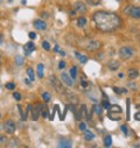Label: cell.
I'll use <instances>...</instances> for the list:
<instances>
[{
  "label": "cell",
  "mask_w": 140,
  "mask_h": 148,
  "mask_svg": "<svg viewBox=\"0 0 140 148\" xmlns=\"http://www.w3.org/2000/svg\"><path fill=\"white\" fill-rule=\"evenodd\" d=\"M0 118H1V113H0Z\"/></svg>",
  "instance_id": "51"
},
{
  "label": "cell",
  "mask_w": 140,
  "mask_h": 148,
  "mask_svg": "<svg viewBox=\"0 0 140 148\" xmlns=\"http://www.w3.org/2000/svg\"><path fill=\"white\" fill-rule=\"evenodd\" d=\"M49 81L51 82V85L54 86V89H55L57 92H64V89H63V86H62V83H61L55 76H50Z\"/></svg>",
  "instance_id": "3"
},
{
  "label": "cell",
  "mask_w": 140,
  "mask_h": 148,
  "mask_svg": "<svg viewBox=\"0 0 140 148\" xmlns=\"http://www.w3.org/2000/svg\"><path fill=\"white\" fill-rule=\"evenodd\" d=\"M41 114H42V117H47L48 116V108H47V106H43V108H42V111H41Z\"/></svg>",
  "instance_id": "34"
},
{
  "label": "cell",
  "mask_w": 140,
  "mask_h": 148,
  "mask_svg": "<svg viewBox=\"0 0 140 148\" xmlns=\"http://www.w3.org/2000/svg\"><path fill=\"white\" fill-rule=\"evenodd\" d=\"M133 56V50L131 47H122L119 49V57L121 60H129Z\"/></svg>",
  "instance_id": "2"
},
{
  "label": "cell",
  "mask_w": 140,
  "mask_h": 148,
  "mask_svg": "<svg viewBox=\"0 0 140 148\" xmlns=\"http://www.w3.org/2000/svg\"><path fill=\"white\" fill-rule=\"evenodd\" d=\"M54 51H56V52H60V47H59L57 44L54 47Z\"/></svg>",
  "instance_id": "44"
},
{
  "label": "cell",
  "mask_w": 140,
  "mask_h": 148,
  "mask_svg": "<svg viewBox=\"0 0 140 148\" xmlns=\"http://www.w3.org/2000/svg\"><path fill=\"white\" fill-rule=\"evenodd\" d=\"M102 106L104 107V108H110V103H109V100H106V99H104L103 102H102Z\"/></svg>",
  "instance_id": "28"
},
{
  "label": "cell",
  "mask_w": 140,
  "mask_h": 148,
  "mask_svg": "<svg viewBox=\"0 0 140 148\" xmlns=\"http://www.w3.org/2000/svg\"><path fill=\"white\" fill-rule=\"evenodd\" d=\"M119 65H120V64H119V62H117V61H114V60L109 62V69H110V70H112V71L117 70V69L119 68Z\"/></svg>",
  "instance_id": "14"
},
{
  "label": "cell",
  "mask_w": 140,
  "mask_h": 148,
  "mask_svg": "<svg viewBox=\"0 0 140 148\" xmlns=\"http://www.w3.org/2000/svg\"><path fill=\"white\" fill-rule=\"evenodd\" d=\"M8 90H14L15 89V84L13 83V82H8V83H6V85H5Z\"/></svg>",
  "instance_id": "30"
},
{
  "label": "cell",
  "mask_w": 140,
  "mask_h": 148,
  "mask_svg": "<svg viewBox=\"0 0 140 148\" xmlns=\"http://www.w3.org/2000/svg\"><path fill=\"white\" fill-rule=\"evenodd\" d=\"M79 129H81V131H85V129H86V127H85V124L84 122H82V124H79Z\"/></svg>",
  "instance_id": "40"
},
{
  "label": "cell",
  "mask_w": 140,
  "mask_h": 148,
  "mask_svg": "<svg viewBox=\"0 0 140 148\" xmlns=\"http://www.w3.org/2000/svg\"><path fill=\"white\" fill-rule=\"evenodd\" d=\"M94 111H95V113H96L97 116H100V114H102V107H100V105L96 104V105L94 106Z\"/></svg>",
  "instance_id": "25"
},
{
  "label": "cell",
  "mask_w": 140,
  "mask_h": 148,
  "mask_svg": "<svg viewBox=\"0 0 140 148\" xmlns=\"http://www.w3.org/2000/svg\"><path fill=\"white\" fill-rule=\"evenodd\" d=\"M13 97H14V99H16V100H20V99H21V96H20L19 92H14Z\"/></svg>",
  "instance_id": "37"
},
{
  "label": "cell",
  "mask_w": 140,
  "mask_h": 148,
  "mask_svg": "<svg viewBox=\"0 0 140 148\" xmlns=\"http://www.w3.org/2000/svg\"><path fill=\"white\" fill-rule=\"evenodd\" d=\"M0 42H1V36H0Z\"/></svg>",
  "instance_id": "50"
},
{
  "label": "cell",
  "mask_w": 140,
  "mask_h": 148,
  "mask_svg": "<svg viewBox=\"0 0 140 148\" xmlns=\"http://www.w3.org/2000/svg\"><path fill=\"white\" fill-rule=\"evenodd\" d=\"M42 47H43L44 50H50V44H49L47 41H43V42H42Z\"/></svg>",
  "instance_id": "35"
},
{
  "label": "cell",
  "mask_w": 140,
  "mask_h": 148,
  "mask_svg": "<svg viewBox=\"0 0 140 148\" xmlns=\"http://www.w3.org/2000/svg\"><path fill=\"white\" fill-rule=\"evenodd\" d=\"M130 15L134 19H140V7H133L132 6V9L130 12Z\"/></svg>",
  "instance_id": "12"
},
{
  "label": "cell",
  "mask_w": 140,
  "mask_h": 148,
  "mask_svg": "<svg viewBox=\"0 0 140 148\" xmlns=\"http://www.w3.org/2000/svg\"><path fill=\"white\" fill-rule=\"evenodd\" d=\"M111 143H112V138L110 135H106V137H105V139H104V146L105 147H110Z\"/></svg>",
  "instance_id": "21"
},
{
  "label": "cell",
  "mask_w": 140,
  "mask_h": 148,
  "mask_svg": "<svg viewBox=\"0 0 140 148\" xmlns=\"http://www.w3.org/2000/svg\"><path fill=\"white\" fill-rule=\"evenodd\" d=\"M99 47H100V42H98V41H90L89 43H88L85 49L88 51H96V50L99 49Z\"/></svg>",
  "instance_id": "5"
},
{
  "label": "cell",
  "mask_w": 140,
  "mask_h": 148,
  "mask_svg": "<svg viewBox=\"0 0 140 148\" xmlns=\"http://www.w3.org/2000/svg\"><path fill=\"white\" fill-rule=\"evenodd\" d=\"M0 68H1V63H0Z\"/></svg>",
  "instance_id": "52"
},
{
  "label": "cell",
  "mask_w": 140,
  "mask_h": 148,
  "mask_svg": "<svg viewBox=\"0 0 140 148\" xmlns=\"http://www.w3.org/2000/svg\"><path fill=\"white\" fill-rule=\"evenodd\" d=\"M64 68H65V62L64 61H61L59 63V69H64Z\"/></svg>",
  "instance_id": "38"
},
{
  "label": "cell",
  "mask_w": 140,
  "mask_h": 148,
  "mask_svg": "<svg viewBox=\"0 0 140 148\" xmlns=\"http://www.w3.org/2000/svg\"><path fill=\"white\" fill-rule=\"evenodd\" d=\"M75 55H76V57L79 60L81 63H86V62H88V57L85 56V55H82V54H79L78 51H76Z\"/></svg>",
  "instance_id": "16"
},
{
  "label": "cell",
  "mask_w": 140,
  "mask_h": 148,
  "mask_svg": "<svg viewBox=\"0 0 140 148\" xmlns=\"http://www.w3.org/2000/svg\"><path fill=\"white\" fill-rule=\"evenodd\" d=\"M118 77H119V78H122V77H124V73H119Z\"/></svg>",
  "instance_id": "46"
},
{
  "label": "cell",
  "mask_w": 140,
  "mask_h": 148,
  "mask_svg": "<svg viewBox=\"0 0 140 148\" xmlns=\"http://www.w3.org/2000/svg\"><path fill=\"white\" fill-rule=\"evenodd\" d=\"M137 108H138V110L140 111V104H139V105H137Z\"/></svg>",
  "instance_id": "49"
},
{
  "label": "cell",
  "mask_w": 140,
  "mask_h": 148,
  "mask_svg": "<svg viewBox=\"0 0 140 148\" xmlns=\"http://www.w3.org/2000/svg\"><path fill=\"white\" fill-rule=\"evenodd\" d=\"M74 7H75V11L78 12V13L84 14V13L86 12V6H85L83 3H76V4L74 5Z\"/></svg>",
  "instance_id": "10"
},
{
  "label": "cell",
  "mask_w": 140,
  "mask_h": 148,
  "mask_svg": "<svg viewBox=\"0 0 140 148\" xmlns=\"http://www.w3.org/2000/svg\"><path fill=\"white\" fill-rule=\"evenodd\" d=\"M34 27L39 30H46L47 29V24L43 20H35L34 21Z\"/></svg>",
  "instance_id": "9"
},
{
  "label": "cell",
  "mask_w": 140,
  "mask_h": 148,
  "mask_svg": "<svg viewBox=\"0 0 140 148\" xmlns=\"http://www.w3.org/2000/svg\"><path fill=\"white\" fill-rule=\"evenodd\" d=\"M64 92H65L67 98H68V100L70 102V104L74 105V106L78 104V99H77V97L75 96V94H73V92H68V91H64Z\"/></svg>",
  "instance_id": "8"
},
{
  "label": "cell",
  "mask_w": 140,
  "mask_h": 148,
  "mask_svg": "<svg viewBox=\"0 0 140 148\" xmlns=\"http://www.w3.org/2000/svg\"><path fill=\"white\" fill-rule=\"evenodd\" d=\"M4 129L7 134H13L15 132V124L12 120H6L4 124Z\"/></svg>",
  "instance_id": "4"
},
{
  "label": "cell",
  "mask_w": 140,
  "mask_h": 148,
  "mask_svg": "<svg viewBox=\"0 0 140 148\" xmlns=\"http://www.w3.org/2000/svg\"><path fill=\"white\" fill-rule=\"evenodd\" d=\"M42 98H43L44 102H49L50 100V95L48 94V92H43V94H42Z\"/></svg>",
  "instance_id": "29"
},
{
  "label": "cell",
  "mask_w": 140,
  "mask_h": 148,
  "mask_svg": "<svg viewBox=\"0 0 140 148\" xmlns=\"http://www.w3.org/2000/svg\"><path fill=\"white\" fill-rule=\"evenodd\" d=\"M24 62H25V60H24L22 56H16V57H15V63H16V65L21 67V65L24 64Z\"/></svg>",
  "instance_id": "23"
},
{
  "label": "cell",
  "mask_w": 140,
  "mask_h": 148,
  "mask_svg": "<svg viewBox=\"0 0 140 148\" xmlns=\"http://www.w3.org/2000/svg\"><path fill=\"white\" fill-rule=\"evenodd\" d=\"M27 75H28V78H29L30 81H33V82H34V79H35V75H34V71H33V69H32V68H28V69H27Z\"/></svg>",
  "instance_id": "22"
},
{
  "label": "cell",
  "mask_w": 140,
  "mask_h": 148,
  "mask_svg": "<svg viewBox=\"0 0 140 148\" xmlns=\"http://www.w3.org/2000/svg\"><path fill=\"white\" fill-rule=\"evenodd\" d=\"M120 129H121V131H122V133H124L125 135H129V128L126 127V125H121Z\"/></svg>",
  "instance_id": "31"
},
{
  "label": "cell",
  "mask_w": 140,
  "mask_h": 148,
  "mask_svg": "<svg viewBox=\"0 0 140 148\" xmlns=\"http://www.w3.org/2000/svg\"><path fill=\"white\" fill-rule=\"evenodd\" d=\"M24 49L27 51V54H29V52H32V51L35 50V44H34L33 42H27V43L25 44Z\"/></svg>",
  "instance_id": "13"
},
{
  "label": "cell",
  "mask_w": 140,
  "mask_h": 148,
  "mask_svg": "<svg viewBox=\"0 0 140 148\" xmlns=\"http://www.w3.org/2000/svg\"><path fill=\"white\" fill-rule=\"evenodd\" d=\"M42 108H43L42 104L39 103V104L36 105V107L33 110V120H38V119H39V117L41 116V111H42Z\"/></svg>",
  "instance_id": "7"
},
{
  "label": "cell",
  "mask_w": 140,
  "mask_h": 148,
  "mask_svg": "<svg viewBox=\"0 0 140 148\" xmlns=\"http://www.w3.org/2000/svg\"><path fill=\"white\" fill-rule=\"evenodd\" d=\"M86 1H88V4L95 6V5H98L100 3V0H86Z\"/></svg>",
  "instance_id": "33"
},
{
  "label": "cell",
  "mask_w": 140,
  "mask_h": 148,
  "mask_svg": "<svg viewBox=\"0 0 140 148\" xmlns=\"http://www.w3.org/2000/svg\"><path fill=\"white\" fill-rule=\"evenodd\" d=\"M69 75H70V77H71L73 79H75L77 77V68L73 67L71 69H70V71H69Z\"/></svg>",
  "instance_id": "19"
},
{
  "label": "cell",
  "mask_w": 140,
  "mask_h": 148,
  "mask_svg": "<svg viewBox=\"0 0 140 148\" xmlns=\"http://www.w3.org/2000/svg\"><path fill=\"white\" fill-rule=\"evenodd\" d=\"M110 111H111V113H116V112L121 113V108H120V106H118V105H111V106H110Z\"/></svg>",
  "instance_id": "20"
},
{
  "label": "cell",
  "mask_w": 140,
  "mask_h": 148,
  "mask_svg": "<svg viewBox=\"0 0 140 148\" xmlns=\"http://www.w3.org/2000/svg\"><path fill=\"white\" fill-rule=\"evenodd\" d=\"M127 119H130V99H127Z\"/></svg>",
  "instance_id": "41"
},
{
  "label": "cell",
  "mask_w": 140,
  "mask_h": 148,
  "mask_svg": "<svg viewBox=\"0 0 140 148\" xmlns=\"http://www.w3.org/2000/svg\"><path fill=\"white\" fill-rule=\"evenodd\" d=\"M26 3H27L26 0H22V1H21V4H22V5H26Z\"/></svg>",
  "instance_id": "48"
},
{
  "label": "cell",
  "mask_w": 140,
  "mask_h": 148,
  "mask_svg": "<svg viewBox=\"0 0 140 148\" xmlns=\"http://www.w3.org/2000/svg\"><path fill=\"white\" fill-rule=\"evenodd\" d=\"M127 76H129L130 79H135V78L139 76V70H138V69H134V68L130 69V70L127 71Z\"/></svg>",
  "instance_id": "11"
},
{
  "label": "cell",
  "mask_w": 140,
  "mask_h": 148,
  "mask_svg": "<svg viewBox=\"0 0 140 148\" xmlns=\"http://www.w3.org/2000/svg\"><path fill=\"white\" fill-rule=\"evenodd\" d=\"M131 9H132V6H127V7H125V9H124V12H125V14H130V12H131Z\"/></svg>",
  "instance_id": "39"
},
{
  "label": "cell",
  "mask_w": 140,
  "mask_h": 148,
  "mask_svg": "<svg viewBox=\"0 0 140 148\" xmlns=\"http://www.w3.org/2000/svg\"><path fill=\"white\" fill-rule=\"evenodd\" d=\"M127 85H129V87H130L131 90H137V84H135V83H133V82H130Z\"/></svg>",
  "instance_id": "36"
},
{
  "label": "cell",
  "mask_w": 140,
  "mask_h": 148,
  "mask_svg": "<svg viewBox=\"0 0 140 148\" xmlns=\"http://www.w3.org/2000/svg\"><path fill=\"white\" fill-rule=\"evenodd\" d=\"M35 38H36V34H35V33H33V32H30L29 33V39H35Z\"/></svg>",
  "instance_id": "42"
},
{
  "label": "cell",
  "mask_w": 140,
  "mask_h": 148,
  "mask_svg": "<svg viewBox=\"0 0 140 148\" xmlns=\"http://www.w3.org/2000/svg\"><path fill=\"white\" fill-rule=\"evenodd\" d=\"M84 138H85V140L90 141V140H94V139H95V135H94L92 132H90V131H88V129H85V131H84Z\"/></svg>",
  "instance_id": "15"
},
{
  "label": "cell",
  "mask_w": 140,
  "mask_h": 148,
  "mask_svg": "<svg viewBox=\"0 0 140 148\" xmlns=\"http://www.w3.org/2000/svg\"><path fill=\"white\" fill-rule=\"evenodd\" d=\"M85 24H86L85 17H79V19H77V26L78 27H83V26H85Z\"/></svg>",
  "instance_id": "24"
},
{
  "label": "cell",
  "mask_w": 140,
  "mask_h": 148,
  "mask_svg": "<svg viewBox=\"0 0 140 148\" xmlns=\"http://www.w3.org/2000/svg\"><path fill=\"white\" fill-rule=\"evenodd\" d=\"M7 142H8V140H7L6 135L0 134V146H4V145H6Z\"/></svg>",
  "instance_id": "26"
},
{
  "label": "cell",
  "mask_w": 140,
  "mask_h": 148,
  "mask_svg": "<svg viewBox=\"0 0 140 148\" xmlns=\"http://www.w3.org/2000/svg\"><path fill=\"white\" fill-rule=\"evenodd\" d=\"M82 86H83V87H88V83H86L85 81H83V82H82Z\"/></svg>",
  "instance_id": "45"
},
{
  "label": "cell",
  "mask_w": 140,
  "mask_h": 148,
  "mask_svg": "<svg viewBox=\"0 0 140 148\" xmlns=\"http://www.w3.org/2000/svg\"><path fill=\"white\" fill-rule=\"evenodd\" d=\"M61 79H62V82H63L67 86H73V85H74V79L70 77L68 73H64V72H63L62 75H61Z\"/></svg>",
  "instance_id": "6"
},
{
  "label": "cell",
  "mask_w": 140,
  "mask_h": 148,
  "mask_svg": "<svg viewBox=\"0 0 140 148\" xmlns=\"http://www.w3.org/2000/svg\"><path fill=\"white\" fill-rule=\"evenodd\" d=\"M94 21L99 30L102 32H113L121 25L120 16L111 12H97L94 14Z\"/></svg>",
  "instance_id": "1"
},
{
  "label": "cell",
  "mask_w": 140,
  "mask_h": 148,
  "mask_svg": "<svg viewBox=\"0 0 140 148\" xmlns=\"http://www.w3.org/2000/svg\"><path fill=\"white\" fill-rule=\"evenodd\" d=\"M134 119H135V120H140V111H139L138 113L134 114Z\"/></svg>",
  "instance_id": "43"
},
{
  "label": "cell",
  "mask_w": 140,
  "mask_h": 148,
  "mask_svg": "<svg viewBox=\"0 0 140 148\" xmlns=\"http://www.w3.org/2000/svg\"><path fill=\"white\" fill-rule=\"evenodd\" d=\"M113 91L117 92V94H125L126 89H118V87H113Z\"/></svg>",
  "instance_id": "32"
},
{
  "label": "cell",
  "mask_w": 140,
  "mask_h": 148,
  "mask_svg": "<svg viewBox=\"0 0 140 148\" xmlns=\"http://www.w3.org/2000/svg\"><path fill=\"white\" fill-rule=\"evenodd\" d=\"M59 147H62V148H70L71 147V142L69 140H61L60 143H59Z\"/></svg>",
  "instance_id": "17"
},
{
  "label": "cell",
  "mask_w": 140,
  "mask_h": 148,
  "mask_svg": "<svg viewBox=\"0 0 140 148\" xmlns=\"http://www.w3.org/2000/svg\"><path fill=\"white\" fill-rule=\"evenodd\" d=\"M25 82H26V83H27V84L30 86V83H29V81H28V79H25Z\"/></svg>",
  "instance_id": "47"
},
{
  "label": "cell",
  "mask_w": 140,
  "mask_h": 148,
  "mask_svg": "<svg viewBox=\"0 0 140 148\" xmlns=\"http://www.w3.org/2000/svg\"><path fill=\"white\" fill-rule=\"evenodd\" d=\"M43 71H44V65H43L42 63H40V64L38 65V76H39L40 78H43V76H44Z\"/></svg>",
  "instance_id": "18"
},
{
  "label": "cell",
  "mask_w": 140,
  "mask_h": 148,
  "mask_svg": "<svg viewBox=\"0 0 140 148\" xmlns=\"http://www.w3.org/2000/svg\"><path fill=\"white\" fill-rule=\"evenodd\" d=\"M19 146V140L18 139H12L11 142L8 143V147H18Z\"/></svg>",
  "instance_id": "27"
}]
</instances>
